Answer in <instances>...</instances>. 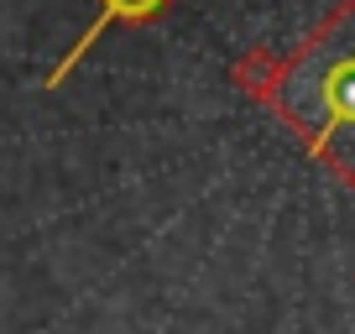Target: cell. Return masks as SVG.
<instances>
[{
    "mask_svg": "<svg viewBox=\"0 0 355 334\" xmlns=\"http://www.w3.org/2000/svg\"><path fill=\"white\" fill-rule=\"evenodd\" d=\"M272 100L313 157L355 183V0H345L282 63Z\"/></svg>",
    "mask_w": 355,
    "mask_h": 334,
    "instance_id": "1",
    "label": "cell"
},
{
    "mask_svg": "<svg viewBox=\"0 0 355 334\" xmlns=\"http://www.w3.org/2000/svg\"><path fill=\"white\" fill-rule=\"evenodd\" d=\"M157 11H162V0H100V21L89 26V37L78 42V53H84L110 21H146V16H157Z\"/></svg>",
    "mask_w": 355,
    "mask_h": 334,
    "instance_id": "2",
    "label": "cell"
}]
</instances>
